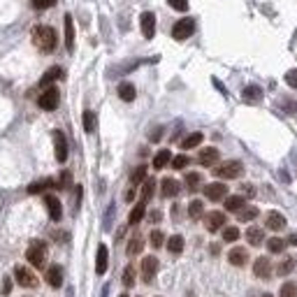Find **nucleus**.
<instances>
[{"instance_id":"obj_1","label":"nucleus","mask_w":297,"mask_h":297,"mask_svg":"<svg viewBox=\"0 0 297 297\" xmlns=\"http://www.w3.org/2000/svg\"><path fill=\"white\" fill-rule=\"evenodd\" d=\"M33 42H35V47L40 49V51L49 54V51H54L56 49L58 35H56V30L51 26H35L33 28Z\"/></svg>"},{"instance_id":"obj_2","label":"nucleus","mask_w":297,"mask_h":297,"mask_svg":"<svg viewBox=\"0 0 297 297\" xmlns=\"http://www.w3.org/2000/svg\"><path fill=\"white\" fill-rule=\"evenodd\" d=\"M26 260L33 265V267L42 270L44 263H47V246H44V242H33L30 244L28 251H26Z\"/></svg>"},{"instance_id":"obj_3","label":"nucleus","mask_w":297,"mask_h":297,"mask_svg":"<svg viewBox=\"0 0 297 297\" xmlns=\"http://www.w3.org/2000/svg\"><path fill=\"white\" fill-rule=\"evenodd\" d=\"M242 172H244V165L239 160H228L214 169V174H216L218 179H237Z\"/></svg>"},{"instance_id":"obj_4","label":"nucleus","mask_w":297,"mask_h":297,"mask_svg":"<svg viewBox=\"0 0 297 297\" xmlns=\"http://www.w3.org/2000/svg\"><path fill=\"white\" fill-rule=\"evenodd\" d=\"M14 279H16V284L23 286V288H35V286H37V277H35L28 267H23V265H16V267H14Z\"/></svg>"},{"instance_id":"obj_5","label":"nucleus","mask_w":297,"mask_h":297,"mask_svg":"<svg viewBox=\"0 0 297 297\" xmlns=\"http://www.w3.org/2000/svg\"><path fill=\"white\" fill-rule=\"evenodd\" d=\"M58 100H61V93H58V88L49 86L44 93L40 95V100H37V105H40L42 109H47V112H54L56 107H58Z\"/></svg>"},{"instance_id":"obj_6","label":"nucleus","mask_w":297,"mask_h":297,"mask_svg":"<svg viewBox=\"0 0 297 297\" xmlns=\"http://www.w3.org/2000/svg\"><path fill=\"white\" fill-rule=\"evenodd\" d=\"M193 33H195V21L193 19L176 21L174 28H172V37H174V40H186V37H190Z\"/></svg>"},{"instance_id":"obj_7","label":"nucleus","mask_w":297,"mask_h":297,"mask_svg":"<svg viewBox=\"0 0 297 297\" xmlns=\"http://www.w3.org/2000/svg\"><path fill=\"white\" fill-rule=\"evenodd\" d=\"M228 195V186L221 181L216 183H207L204 186V197H209L211 202H218V200H223V197Z\"/></svg>"},{"instance_id":"obj_8","label":"nucleus","mask_w":297,"mask_h":297,"mask_svg":"<svg viewBox=\"0 0 297 297\" xmlns=\"http://www.w3.org/2000/svg\"><path fill=\"white\" fill-rule=\"evenodd\" d=\"M54 148H56V160L58 162L68 160V140H65V135H63L61 130L54 133Z\"/></svg>"},{"instance_id":"obj_9","label":"nucleus","mask_w":297,"mask_h":297,"mask_svg":"<svg viewBox=\"0 0 297 297\" xmlns=\"http://www.w3.org/2000/svg\"><path fill=\"white\" fill-rule=\"evenodd\" d=\"M155 272H158V258H155V256H147L142 260V279H144V284H151V281H153Z\"/></svg>"},{"instance_id":"obj_10","label":"nucleus","mask_w":297,"mask_h":297,"mask_svg":"<svg viewBox=\"0 0 297 297\" xmlns=\"http://www.w3.org/2000/svg\"><path fill=\"white\" fill-rule=\"evenodd\" d=\"M223 225H225V214L223 211H209L204 216V228L209 230V232H218Z\"/></svg>"},{"instance_id":"obj_11","label":"nucleus","mask_w":297,"mask_h":297,"mask_svg":"<svg viewBox=\"0 0 297 297\" xmlns=\"http://www.w3.org/2000/svg\"><path fill=\"white\" fill-rule=\"evenodd\" d=\"M140 26H142V35L147 40H151L155 35V14L153 12H144L140 16Z\"/></svg>"},{"instance_id":"obj_12","label":"nucleus","mask_w":297,"mask_h":297,"mask_svg":"<svg viewBox=\"0 0 297 297\" xmlns=\"http://www.w3.org/2000/svg\"><path fill=\"white\" fill-rule=\"evenodd\" d=\"M44 204H47V209H49V216H51V221H61V216H63L61 200H58L56 195H47V197H44Z\"/></svg>"},{"instance_id":"obj_13","label":"nucleus","mask_w":297,"mask_h":297,"mask_svg":"<svg viewBox=\"0 0 297 297\" xmlns=\"http://www.w3.org/2000/svg\"><path fill=\"white\" fill-rule=\"evenodd\" d=\"M228 260H230V265H235V267H244V265L249 263V251L242 249V246H235V249L228 253Z\"/></svg>"},{"instance_id":"obj_14","label":"nucleus","mask_w":297,"mask_h":297,"mask_svg":"<svg viewBox=\"0 0 297 297\" xmlns=\"http://www.w3.org/2000/svg\"><path fill=\"white\" fill-rule=\"evenodd\" d=\"M253 274L258 279H270L272 277V263L270 258H258L256 263H253Z\"/></svg>"},{"instance_id":"obj_15","label":"nucleus","mask_w":297,"mask_h":297,"mask_svg":"<svg viewBox=\"0 0 297 297\" xmlns=\"http://www.w3.org/2000/svg\"><path fill=\"white\" fill-rule=\"evenodd\" d=\"M265 225L270 230H274V232H279V230L286 228V216L279 214V211H270V214L265 216Z\"/></svg>"},{"instance_id":"obj_16","label":"nucleus","mask_w":297,"mask_h":297,"mask_svg":"<svg viewBox=\"0 0 297 297\" xmlns=\"http://www.w3.org/2000/svg\"><path fill=\"white\" fill-rule=\"evenodd\" d=\"M47 284L51 286V288H61L63 286V270L61 265H51L47 270Z\"/></svg>"},{"instance_id":"obj_17","label":"nucleus","mask_w":297,"mask_h":297,"mask_svg":"<svg viewBox=\"0 0 297 297\" xmlns=\"http://www.w3.org/2000/svg\"><path fill=\"white\" fill-rule=\"evenodd\" d=\"M179 190H181V186H179V181L176 179H162V183H160V193H162V197H174V195H179Z\"/></svg>"},{"instance_id":"obj_18","label":"nucleus","mask_w":297,"mask_h":297,"mask_svg":"<svg viewBox=\"0 0 297 297\" xmlns=\"http://www.w3.org/2000/svg\"><path fill=\"white\" fill-rule=\"evenodd\" d=\"M216 162H218V148L209 147V148H202V151H200V165L211 167V165H216Z\"/></svg>"},{"instance_id":"obj_19","label":"nucleus","mask_w":297,"mask_h":297,"mask_svg":"<svg viewBox=\"0 0 297 297\" xmlns=\"http://www.w3.org/2000/svg\"><path fill=\"white\" fill-rule=\"evenodd\" d=\"M107 260H109L107 246L100 244V246H98V258H95V272H98V274H105V272H107Z\"/></svg>"},{"instance_id":"obj_20","label":"nucleus","mask_w":297,"mask_h":297,"mask_svg":"<svg viewBox=\"0 0 297 297\" xmlns=\"http://www.w3.org/2000/svg\"><path fill=\"white\" fill-rule=\"evenodd\" d=\"M246 242H249L251 246H260V244L265 242V232H263V228L253 225V228L246 230Z\"/></svg>"},{"instance_id":"obj_21","label":"nucleus","mask_w":297,"mask_h":297,"mask_svg":"<svg viewBox=\"0 0 297 297\" xmlns=\"http://www.w3.org/2000/svg\"><path fill=\"white\" fill-rule=\"evenodd\" d=\"M63 68H49L47 72L42 74V86H49V84H54V81H58V79H63Z\"/></svg>"},{"instance_id":"obj_22","label":"nucleus","mask_w":297,"mask_h":297,"mask_svg":"<svg viewBox=\"0 0 297 297\" xmlns=\"http://www.w3.org/2000/svg\"><path fill=\"white\" fill-rule=\"evenodd\" d=\"M65 47H68V51L74 49V23L70 14H65Z\"/></svg>"},{"instance_id":"obj_23","label":"nucleus","mask_w":297,"mask_h":297,"mask_svg":"<svg viewBox=\"0 0 297 297\" xmlns=\"http://www.w3.org/2000/svg\"><path fill=\"white\" fill-rule=\"evenodd\" d=\"M119 98L123 102H133L135 100V86L130 84V81H123L121 86H119Z\"/></svg>"},{"instance_id":"obj_24","label":"nucleus","mask_w":297,"mask_h":297,"mask_svg":"<svg viewBox=\"0 0 297 297\" xmlns=\"http://www.w3.org/2000/svg\"><path fill=\"white\" fill-rule=\"evenodd\" d=\"M242 98L246 102H260L263 100V91H260V86H246L244 88V93Z\"/></svg>"},{"instance_id":"obj_25","label":"nucleus","mask_w":297,"mask_h":297,"mask_svg":"<svg viewBox=\"0 0 297 297\" xmlns=\"http://www.w3.org/2000/svg\"><path fill=\"white\" fill-rule=\"evenodd\" d=\"M246 204V200H244V195H225V209L228 211H239Z\"/></svg>"},{"instance_id":"obj_26","label":"nucleus","mask_w":297,"mask_h":297,"mask_svg":"<svg viewBox=\"0 0 297 297\" xmlns=\"http://www.w3.org/2000/svg\"><path fill=\"white\" fill-rule=\"evenodd\" d=\"M202 140H204L202 133H190L188 137H183L181 140V148H195V147L202 144Z\"/></svg>"},{"instance_id":"obj_27","label":"nucleus","mask_w":297,"mask_h":297,"mask_svg":"<svg viewBox=\"0 0 297 297\" xmlns=\"http://www.w3.org/2000/svg\"><path fill=\"white\" fill-rule=\"evenodd\" d=\"M172 160V153H169L167 148H162V151H158L153 158V169H162V167H167V162Z\"/></svg>"},{"instance_id":"obj_28","label":"nucleus","mask_w":297,"mask_h":297,"mask_svg":"<svg viewBox=\"0 0 297 297\" xmlns=\"http://www.w3.org/2000/svg\"><path fill=\"white\" fill-rule=\"evenodd\" d=\"M167 251L169 253H174V256H179L183 251V237L181 235H172L167 239Z\"/></svg>"},{"instance_id":"obj_29","label":"nucleus","mask_w":297,"mask_h":297,"mask_svg":"<svg viewBox=\"0 0 297 297\" xmlns=\"http://www.w3.org/2000/svg\"><path fill=\"white\" fill-rule=\"evenodd\" d=\"M142 249H144V239L140 235H135L128 242V249H126V253H128V256H137V253H142Z\"/></svg>"},{"instance_id":"obj_30","label":"nucleus","mask_w":297,"mask_h":297,"mask_svg":"<svg viewBox=\"0 0 297 297\" xmlns=\"http://www.w3.org/2000/svg\"><path fill=\"white\" fill-rule=\"evenodd\" d=\"M293 270H295V258H284L277 267V274L279 277H288Z\"/></svg>"},{"instance_id":"obj_31","label":"nucleus","mask_w":297,"mask_h":297,"mask_svg":"<svg viewBox=\"0 0 297 297\" xmlns=\"http://www.w3.org/2000/svg\"><path fill=\"white\" fill-rule=\"evenodd\" d=\"M237 216H239V223H249L258 216V209L256 207H242V209L237 211Z\"/></svg>"},{"instance_id":"obj_32","label":"nucleus","mask_w":297,"mask_h":297,"mask_svg":"<svg viewBox=\"0 0 297 297\" xmlns=\"http://www.w3.org/2000/svg\"><path fill=\"white\" fill-rule=\"evenodd\" d=\"M153 190H155V181H153V179H144V186H142V200H140V202L147 204L148 200H151V195H153Z\"/></svg>"},{"instance_id":"obj_33","label":"nucleus","mask_w":297,"mask_h":297,"mask_svg":"<svg viewBox=\"0 0 297 297\" xmlns=\"http://www.w3.org/2000/svg\"><path fill=\"white\" fill-rule=\"evenodd\" d=\"M142 218H144V202H140L133 207V211H130V216H128V223L130 225H137Z\"/></svg>"},{"instance_id":"obj_34","label":"nucleus","mask_w":297,"mask_h":297,"mask_svg":"<svg viewBox=\"0 0 297 297\" xmlns=\"http://www.w3.org/2000/svg\"><path fill=\"white\" fill-rule=\"evenodd\" d=\"M279 297H297V284L295 281H286L279 291Z\"/></svg>"},{"instance_id":"obj_35","label":"nucleus","mask_w":297,"mask_h":297,"mask_svg":"<svg viewBox=\"0 0 297 297\" xmlns=\"http://www.w3.org/2000/svg\"><path fill=\"white\" fill-rule=\"evenodd\" d=\"M200 181H202V176L197 174V172H188V174H186V186H188L190 193L200 188Z\"/></svg>"},{"instance_id":"obj_36","label":"nucleus","mask_w":297,"mask_h":297,"mask_svg":"<svg viewBox=\"0 0 297 297\" xmlns=\"http://www.w3.org/2000/svg\"><path fill=\"white\" fill-rule=\"evenodd\" d=\"M144 179H147V167H144V165H140V167L133 169V174H130V183H133V186L142 183Z\"/></svg>"},{"instance_id":"obj_37","label":"nucleus","mask_w":297,"mask_h":297,"mask_svg":"<svg viewBox=\"0 0 297 297\" xmlns=\"http://www.w3.org/2000/svg\"><path fill=\"white\" fill-rule=\"evenodd\" d=\"M267 249H270V253H281L286 249V242L279 237H272V239H267Z\"/></svg>"},{"instance_id":"obj_38","label":"nucleus","mask_w":297,"mask_h":297,"mask_svg":"<svg viewBox=\"0 0 297 297\" xmlns=\"http://www.w3.org/2000/svg\"><path fill=\"white\" fill-rule=\"evenodd\" d=\"M123 286H126V288H133V286H135V267H133V265H128V267L123 270Z\"/></svg>"},{"instance_id":"obj_39","label":"nucleus","mask_w":297,"mask_h":297,"mask_svg":"<svg viewBox=\"0 0 297 297\" xmlns=\"http://www.w3.org/2000/svg\"><path fill=\"white\" fill-rule=\"evenodd\" d=\"M202 211H204V204L200 202V200H193V202L188 204V216L190 218H200L202 216Z\"/></svg>"},{"instance_id":"obj_40","label":"nucleus","mask_w":297,"mask_h":297,"mask_svg":"<svg viewBox=\"0 0 297 297\" xmlns=\"http://www.w3.org/2000/svg\"><path fill=\"white\" fill-rule=\"evenodd\" d=\"M84 130L86 133H93L95 130V114L88 109V112H84Z\"/></svg>"},{"instance_id":"obj_41","label":"nucleus","mask_w":297,"mask_h":297,"mask_svg":"<svg viewBox=\"0 0 297 297\" xmlns=\"http://www.w3.org/2000/svg\"><path fill=\"white\" fill-rule=\"evenodd\" d=\"M239 239V230L228 225V228H223V242H237Z\"/></svg>"},{"instance_id":"obj_42","label":"nucleus","mask_w":297,"mask_h":297,"mask_svg":"<svg viewBox=\"0 0 297 297\" xmlns=\"http://www.w3.org/2000/svg\"><path fill=\"white\" fill-rule=\"evenodd\" d=\"M49 186H54V181L51 179H47V181H37V183H30V188H28V193H42L44 188H49Z\"/></svg>"},{"instance_id":"obj_43","label":"nucleus","mask_w":297,"mask_h":297,"mask_svg":"<svg viewBox=\"0 0 297 297\" xmlns=\"http://www.w3.org/2000/svg\"><path fill=\"white\" fill-rule=\"evenodd\" d=\"M148 242H151V246H153V249H160L162 242H165V237H162L160 230H153V232H151V237H148Z\"/></svg>"},{"instance_id":"obj_44","label":"nucleus","mask_w":297,"mask_h":297,"mask_svg":"<svg viewBox=\"0 0 297 297\" xmlns=\"http://www.w3.org/2000/svg\"><path fill=\"white\" fill-rule=\"evenodd\" d=\"M169 162H172V167H174V169H183V167H188V155H176V158H172V160H169Z\"/></svg>"},{"instance_id":"obj_45","label":"nucleus","mask_w":297,"mask_h":297,"mask_svg":"<svg viewBox=\"0 0 297 297\" xmlns=\"http://www.w3.org/2000/svg\"><path fill=\"white\" fill-rule=\"evenodd\" d=\"M286 84H288L291 88H297V68H293V70L286 72Z\"/></svg>"},{"instance_id":"obj_46","label":"nucleus","mask_w":297,"mask_h":297,"mask_svg":"<svg viewBox=\"0 0 297 297\" xmlns=\"http://www.w3.org/2000/svg\"><path fill=\"white\" fill-rule=\"evenodd\" d=\"M167 2L176 12H186V9H188V0H167Z\"/></svg>"},{"instance_id":"obj_47","label":"nucleus","mask_w":297,"mask_h":297,"mask_svg":"<svg viewBox=\"0 0 297 297\" xmlns=\"http://www.w3.org/2000/svg\"><path fill=\"white\" fill-rule=\"evenodd\" d=\"M56 0H33V7L35 9H49V7H54Z\"/></svg>"},{"instance_id":"obj_48","label":"nucleus","mask_w":297,"mask_h":297,"mask_svg":"<svg viewBox=\"0 0 297 297\" xmlns=\"http://www.w3.org/2000/svg\"><path fill=\"white\" fill-rule=\"evenodd\" d=\"M242 193H244L246 197H253V195H256V190H253V186H251V183H244V186H242Z\"/></svg>"},{"instance_id":"obj_49","label":"nucleus","mask_w":297,"mask_h":297,"mask_svg":"<svg viewBox=\"0 0 297 297\" xmlns=\"http://www.w3.org/2000/svg\"><path fill=\"white\" fill-rule=\"evenodd\" d=\"M68 186H70V174L65 172V174L61 176V181H58V188H68Z\"/></svg>"},{"instance_id":"obj_50","label":"nucleus","mask_w":297,"mask_h":297,"mask_svg":"<svg viewBox=\"0 0 297 297\" xmlns=\"http://www.w3.org/2000/svg\"><path fill=\"white\" fill-rule=\"evenodd\" d=\"M9 291H12V281L5 277V281H2V295H7Z\"/></svg>"},{"instance_id":"obj_51","label":"nucleus","mask_w":297,"mask_h":297,"mask_svg":"<svg viewBox=\"0 0 297 297\" xmlns=\"http://www.w3.org/2000/svg\"><path fill=\"white\" fill-rule=\"evenodd\" d=\"M160 140V128H155L153 133H151V142H158Z\"/></svg>"},{"instance_id":"obj_52","label":"nucleus","mask_w":297,"mask_h":297,"mask_svg":"<svg viewBox=\"0 0 297 297\" xmlns=\"http://www.w3.org/2000/svg\"><path fill=\"white\" fill-rule=\"evenodd\" d=\"M148 218H151V221H160V211H151V216H148Z\"/></svg>"},{"instance_id":"obj_53","label":"nucleus","mask_w":297,"mask_h":297,"mask_svg":"<svg viewBox=\"0 0 297 297\" xmlns=\"http://www.w3.org/2000/svg\"><path fill=\"white\" fill-rule=\"evenodd\" d=\"M126 200H128V202L130 200H135V188H130L128 193H126Z\"/></svg>"},{"instance_id":"obj_54","label":"nucleus","mask_w":297,"mask_h":297,"mask_svg":"<svg viewBox=\"0 0 297 297\" xmlns=\"http://www.w3.org/2000/svg\"><path fill=\"white\" fill-rule=\"evenodd\" d=\"M288 244H297V235H291V237H288Z\"/></svg>"},{"instance_id":"obj_55","label":"nucleus","mask_w":297,"mask_h":297,"mask_svg":"<svg viewBox=\"0 0 297 297\" xmlns=\"http://www.w3.org/2000/svg\"><path fill=\"white\" fill-rule=\"evenodd\" d=\"M263 297H272V295H270V293H265V295H263Z\"/></svg>"},{"instance_id":"obj_56","label":"nucleus","mask_w":297,"mask_h":297,"mask_svg":"<svg viewBox=\"0 0 297 297\" xmlns=\"http://www.w3.org/2000/svg\"><path fill=\"white\" fill-rule=\"evenodd\" d=\"M119 297H128V295H119Z\"/></svg>"}]
</instances>
